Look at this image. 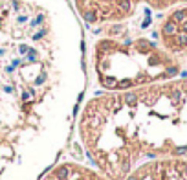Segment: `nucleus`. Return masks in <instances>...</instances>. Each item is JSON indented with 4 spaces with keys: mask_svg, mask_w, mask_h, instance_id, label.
<instances>
[{
    "mask_svg": "<svg viewBox=\"0 0 187 180\" xmlns=\"http://www.w3.org/2000/svg\"><path fill=\"white\" fill-rule=\"evenodd\" d=\"M40 180H108L94 165H86L75 160H64L50 167Z\"/></svg>",
    "mask_w": 187,
    "mask_h": 180,
    "instance_id": "3",
    "label": "nucleus"
},
{
    "mask_svg": "<svg viewBox=\"0 0 187 180\" xmlns=\"http://www.w3.org/2000/svg\"><path fill=\"white\" fill-rule=\"evenodd\" d=\"M90 50L92 73L103 92H119L145 87L160 79H171L180 73L178 65L156 40L130 37L119 24L103 26Z\"/></svg>",
    "mask_w": 187,
    "mask_h": 180,
    "instance_id": "2",
    "label": "nucleus"
},
{
    "mask_svg": "<svg viewBox=\"0 0 187 180\" xmlns=\"http://www.w3.org/2000/svg\"><path fill=\"white\" fill-rule=\"evenodd\" d=\"M84 81L83 35L70 0H0V175L51 162Z\"/></svg>",
    "mask_w": 187,
    "mask_h": 180,
    "instance_id": "1",
    "label": "nucleus"
}]
</instances>
